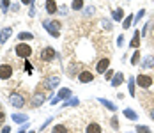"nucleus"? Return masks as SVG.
Returning a JSON list of instances; mask_svg holds the SVG:
<instances>
[{
	"instance_id": "f257e3e1",
	"label": "nucleus",
	"mask_w": 154,
	"mask_h": 133,
	"mask_svg": "<svg viewBox=\"0 0 154 133\" xmlns=\"http://www.w3.org/2000/svg\"><path fill=\"white\" fill-rule=\"evenodd\" d=\"M9 101H11V105H13V107H16V108H23V107H25V103H27V96L23 94V92H11Z\"/></svg>"
},
{
	"instance_id": "f03ea898",
	"label": "nucleus",
	"mask_w": 154,
	"mask_h": 133,
	"mask_svg": "<svg viewBox=\"0 0 154 133\" xmlns=\"http://www.w3.org/2000/svg\"><path fill=\"white\" fill-rule=\"evenodd\" d=\"M14 52H16V55L21 57V59H27V57L32 55V48H30L28 44H25V43H19L18 46L14 48Z\"/></svg>"
},
{
	"instance_id": "7ed1b4c3",
	"label": "nucleus",
	"mask_w": 154,
	"mask_h": 133,
	"mask_svg": "<svg viewBox=\"0 0 154 133\" xmlns=\"http://www.w3.org/2000/svg\"><path fill=\"white\" fill-rule=\"evenodd\" d=\"M44 29L53 36V38H58V29H60V23L58 21H44Z\"/></svg>"
},
{
	"instance_id": "20e7f679",
	"label": "nucleus",
	"mask_w": 154,
	"mask_h": 133,
	"mask_svg": "<svg viewBox=\"0 0 154 133\" xmlns=\"http://www.w3.org/2000/svg\"><path fill=\"white\" fill-rule=\"evenodd\" d=\"M135 80H136V83H138L140 87H144V89H147V87H151V85H153V78H151V76H147V75H138Z\"/></svg>"
},
{
	"instance_id": "39448f33",
	"label": "nucleus",
	"mask_w": 154,
	"mask_h": 133,
	"mask_svg": "<svg viewBox=\"0 0 154 133\" xmlns=\"http://www.w3.org/2000/svg\"><path fill=\"white\" fill-rule=\"evenodd\" d=\"M11 76H13V66L2 64L0 66V80H9Z\"/></svg>"
},
{
	"instance_id": "423d86ee",
	"label": "nucleus",
	"mask_w": 154,
	"mask_h": 133,
	"mask_svg": "<svg viewBox=\"0 0 154 133\" xmlns=\"http://www.w3.org/2000/svg\"><path fill=\"white\" fill-rule=\"evenodd\" d=\"M53 59H55V50H53V48L46 46V48L41 52V60H44V62H50V60H53Z\"/></svg>"
},
{
	"instance_id": "0eeeda50",
	"label": "nucleus",
	"mask_w": 154,
	"mask_h": 133,
	"mask_svg": "<svg viewBox=\"0 0 154 133\" xmlns=\"http://www.w3.org/2000/svg\"><path fill=\"white\" fill-rule=\"evenodd\" d=\"M108 66H110V60H108L106 57L101 59V60L97 62V66H96L97 73H106V71H108Z\"/></svg>"
},
{
	"instance_id": "6e6552de",
	"label": "nucleus",
	"mask_w": 154,
	"mask_h": 133,
	"mask_svg": "<svg viewBox=\"0 0 154 133\" xmlns=\"http://www.w3.org/2000/svg\"><path fill=\"white\" fill-rule=\"evenodd\" d=\"M78 80H80V82H83V83H89V82H92V80H94V75H92L90 71H81V73L78 75Z\"/></svg>"
},
{
	"instance_id": "1a4fd4ad",
	"label": "nucleus",
	"mask_w": 154,
	"mask_h": 133,
	"mask_svg": "<svg viewBox=\"0 0 154 133\" xmlns=\"http://www.w3.org/2000/svg\"><path fill=\"white\" fill-rule=\"evenodd\" d=\"M46 11H48L50 14H55V13L58 11L57 2H55V0H46Z\"/></svg>"
},
{
	"instance_id": "9d476101",
	"label": "nucleus",
	"mask_w": 154,
	"mask_h": 133,
	"mask_svg": "<svg viewBox=\"0 0 154 133\" xmlns=\"http://www.w3.org/2000/svg\"><path fill=\"white\" fill-rule=\"evenodd\" d=\"M58 76H48V80H46V89H55L58 85Z\"/></svg>"
},
{
	"instance_id": "9b49d317",
	"label": "nucleus",
	"mask_w": 154,
	"mask_h": 133,
	"mask_svg": "<svg viewBox=\"0 0 154 133\" xmlns=\"http://www.w3.org/2000/svg\"><path fill=\"white\" fill-rule=\"evenodd\" d=\"M44 103V96L43 94H34V98H32V107H39V105H43Z\"/></svg>"
},
{
	"instance_id": "f8f14e48",
	"label": "nucleus",
	"mask_w": 154,
	"mask_h": 133,
	"mask_svg": "<svg viewBox=\"0 0 154 133\" xmlns=\"http://www.w3.org/2000/svg\"><path fill=\"white\" fill-rule=\"evenodd\" d=\"M87 133H101V126L97 122H90L87 126Z\"/></svg>"
},
{
	"instance_id": "ddd939ff",
	"label": "nucleus",
	"mask_w": 154,
	"mask_h": 133,
	"mask_svg": "<svg viewBox=\"0 0 154 133\" xmlns=\"http://www.w3.org/2000/svg\"><path fill=\"white\" fill-rule=\"evenodd\" d=\"M11 34H13V29H4V30L0 32V43H5Z\"/></svg>"
},
{
	"instance_id": "4468645a",
	"label": "nucleus",
	"mask_w": 154,
	"mask_h": 133,
	"mask_svg": "<svg viewBox=\"0 0 154 133\" xmlns=\"http://www.w3.org/2000/svg\"><path fill=\"white\" fill-rule=\"evenodd\" d=\"M142 68H147V69H151V68H154V57H145L144 59V62H142Z\"/></svg>"
},
{
	"instance_id": "2eb2a0df",
	"label": "nucleus",
	"mask_w": 154,
	"mask_h": 133,
	"mask_svg": "<svg viewBox=\"0 0 154 133\" xmlns=\"http://www.w3.org/2000/svg\"><path fill=\"white\" fill-rule=\"evenodd\" d=\"M122 80H124L122 73H117V75L114 76V80H112V85H114V87H119V85L122 83Z\"/></svg>"
},
{
	"instance_id": "dca6fc26",
	"label": "nucleus",
	"mask_w": 154,
	"mask_h": 133,
	"mask_svg": "<svg viewBox=\"0 0 154 133\" xmlns=\"http://www.w3.org/2000/svg\"><path fill=\"white\" fill-rule=\"evenodd\" d=\"M99 103H103V105H105V107H106L108 110H112V112L115 110V105H114L112 101H108V99H105V98H99Z\"/></svg>"
},
{
	"instance_id": "f3484780",
	"label": "nucleus",
	"mask_w": 154,
	"mask_h": 133,
	"mask_svg": "<svg viewBox=\"0 0 154 133\" xmlns=\"http://www.w3.org/2000/svg\"><path fill=\"white\" fill-rule=\"evenodd\" d=\"M71 96V89H60L58 91V99H66V98H69Z\"/></svg>"
},
{
	"instance_id": "a211bd4d",
	"label": "nucleus",
	"mask_w": 154,
	"mask_h": 133,
	"mask_svg": "<svg viewBox=\"0 0 154 133\" xmlns=\"http://www.w3.org/2000/svg\"><path fill=\"white\" fill-rule=\"evenodd\" d=\"M131 46H133V48H138V46H140V30H136L135 32L133 41H131Z\"/></svg>"
},
{
	"instance_id": "6ab92c4d",
	"label": "nucleus",
	"mask_w": 154,
	"mask_h": 133,
	"mask_svg": "<svg viewBox=\"0 0 154 133\" xmlns=\"http://www.w3.org/2000/svg\"><path fill=\"white\" fill-rule=\"evenodd\" d=\"M52 133H67V128H66L64 124H55L53 130H52Z\"/></svg>"
},
{
	"instance_id": "aec40b11",
	"label": "nucleus",
	"mask_w": 154,
	"mask_h": 133,
	"mask_svg": "<svg viewBox=\"0 0 154 133\" xmlns=\"http://www.w3.org/2000/svg\"><path fill=\"white\" fill-rule=\"evenodd\" d=\"M124 117H128V119H131V121H136L138 115H136L131 108H126V110H124Z\"/></svg>"
},
{
	"instance_id": "412c9836",
	"label": "nucleus",
	"mask_w": 154,
	"mask_h": 133,
	"mask_svg": "<svg viewBox=\"0 0 154 133\" xmlns=\"http://www.w3.org/2000/svg\"><path fill=\"white\" fill-rule=\"evenodd\" d=\"M122 18H124V11H122V9H115V11H114V20H115V21H120Z\"/></svg>"
},
{
	"instance_id": "4be33fe9",
	"label": "nucleus",
	"mask_w": 154,
	"mask_h": 133,
	"mask_svg": "<svg viewBox=\"0 0 154 133\" xmlns=\"http://www.w3.org/2000/svg\"><path fill=\"white\" fill-rule=\"evenodd\" d=\"M13 121H14V122H27V115L14 114V115H13Z\"/></svg>"
},
{
	"instance_id": "5701e85b",
	"label": "nucleus",
	"mask_w": 154,
	"mask_h": 133,
	"mask_svg": "<svg viewBox=\"0 0 154 133\" xmlns=\"http://www.w3.org/2000/svg\"><path fill=\"white\" fill-rule=\"evenodd\" d=\"M71 7H73V9H81V7H83V0H73V4H71Z\"/></svg>"
},
{
	"instance_id": "b1692460",
	"label": "nucleus",
	"mask_w": 154,
	"mask_h": 133,
	"mask_svg": "<svg viewBox=\"0 0 154 133\" xmlns=\"http://www.w3.org/2000/svg\"><path fill=\"white\" fill-rule=\"evenodd\" d=\"M18 38H19V39H23V41H28V39H34V36H32L30 32H21Z\"/></svg>"
},
{
	"instance_id": "393cba45",
	"label": "nucleus",
	"mask_w": 154,
	"mask_h": 133,
	"mask_svg": "<svg viewBox=\"0 0 154 133\" xmlns=\"http://www.w3.org/2000/svg\"><path fill=\"white\" fill-rule=\"evenodd\" d=\"M131 23H133V16L129 14L128 18L124 20V21H122V27H124V29H129V25H131Z\"/></svg>"
},
{
	"instance_id": "a878e982",
	"label": "nucleus",
	"mask_w": 154,
	"mask_h": 133,
	"mask_svg": "<svg viewBox=\"0 0 154 133\" xmlns=\"http://www.w3.org/2000/svg\"><path fill=\"white\" fill-rule=\"evenodd\" d=\"M129 94L135 96V78H133V76L129 78Z\"/></svg>"
},
{
	"instance_id": "bb28decb",
	"label": "nucleus",
	"mask_w": 154,
	"mask_h": 133,
	"mask_svg": "<svg viewBox=\"0 0 154 133\" xmlns=\"http://www.w3.org/2000/svg\"><path fill=\"white\" fill-rule=\"evenodd\" d=\"M136 131L138 133H151V128H147V126H136Z\"/></svg>"
},
{
	"instance_id": "cd10ccee",
	"label": "nucleus",
	"mask_w": 154,
	"mask_h": 133,
	"mask_svg": "<svg viewBox=\"0 0 154 133\" xmlns=\"http://www.w3.org/2000/svg\"><path fill=\"white\" fill-rule=\"evenodd\" d=\"M138 60H140V52H135V55H133V59H131V64L136 66V64H138Z\"/></svg>"
},
{
	"instance_id": "c85d7f7f",
	"label": "nucleus",
	"mask_w": 154,
	"mask_h": 133,
	"mask_svg": "<svg viewBox=\"0 0 154 133\" xmlns=\"http://www.w3.org/2000/svg\"><path fill=\"white\" fill-rule=\"evenodd\" d=\"M94 11H96V9H94L92 5H90V7H87V9H85V16H92V14H94Z\"/></svg>"
},
{
	"instance_id": "c756f323",
	"label": "nucleus",
	"mask_w": 154,
	"mask_h": 133,
	"mask_svg": "<svg viewBox=\"0 0 154 133\" xmlns=\"http://www.w3.org/2000/svg\"><path fill=\"white\" fill-rule=\"evenodd\" d=\"M112 128H114V130L119 128V121H117V117H112Z\"/></svg>"
},
{
	"instance_id": "7c9ffc66",
	"label": "nucleus",
	"mask_w": 154,
	"mask_h": 133,
	"mask_svg": "<svg viewBox=\"0 0 154 133\" xmlns=\"http://www.w3.org/2000/svg\"><path fill=\"white\" fill-rule=\"evenodd\" d=\"M101 23H103V27H105V29H112V25H110V21H108V20H101Z\"/></svg>"
},
{
	"instance_id": "2f4dec72",
	"label": "nucleus",
	"mask_w": 154,
	"mask_h": 133,
	"mask_svg": "<svg viewBox=\"0 0 154 133\" xmlns=\"http://www.w3.org/2000/svg\"><path fill=\"white\" fill-rule=\"evenodd\" d=\"M25 69H27V73L30 75V73H32V64H30V62H25Z\"/></svg>"
},
{
	"instance_id": "473e14b6",
	"label": "nucleus",
	"mask_w": 154,
	"mask_h": 133,
	"mask_svg": "<svg viewBox=\"0 0 154 133\" xmlns=\"http://www.w3.org/2000/svg\"><path fill=\"white\" fill-rule=\"evenodd\" d=\"M112 76H114V71H112V69L105 73V78H106V80H112Z\"/></svg>"
},
{
	"instance_id": "72a5a7b5",
	"label": "nucleus",
	"mask_w": 154,
	"mask_h": 133,
	"mask_svg": "<svg viewBox=\"0 0 154 133\" xmlns=\"http://www.w3.org/2000/svg\"><path fill=\"white\" fill-rule=\"evenodd\" d=\"M9 4H11V0H2V9H7Z\"/></svg>"
},
{
	"instance_id": "f704fd0d",
	"label": "nucleus",
	"mask_w": 154,
	"mask_h": 133,
	"mask_svg": "<svg viewBox=\"0 0 154 133\" xmlns=\"http://www.w3.org/2000/svg\"><path fill=\"white\" fill-rule=\"evenodd\" d=\"M122 39H124V38H122V36H119V38H117V44H119V46L122 44Z\"/></svg>"
},
{
	"instance_id": "c9c22d12",
	"label": "nucleus",
	"mask_w": 154,
	"mask_h": 133,
	"mask_svg": "<svg viewBox=\"0 0 154 133\" xmlns=\"http://www.w3.org/2000/svg\"><path fill=\"white\" fill-rule=\"evenodd\" d=\"M32 2H34V0H21V4H27V5H28V4H32Z\"/></svg>"
},
{
	"instance_id": "e433bc0d",
	"label": "nucleus",
	"mask_w": 154,
	"mask_h": 133,
	"mask_svg": "<svg viewBox=\"0 0 154 133\" xmlns=\"http://www.w3.org/2000/svg\"><path fill=\"white\" fill-rule=\"evenodd\" d=\"M4 119H5V115H4V112H0V122H4Z\"/></svg>"
},
{
	"instance_id": "4c0bfd02",
	"label": "nucleus",
	"mask_w": 154,
	"mask_h": 133,
	"mask_svg": "<svg viewBox=\"0 0 154 133\" xmlns=\"http://www.w3.org/2000/svg\"><path fill=\"white\" fill-rule=\"evenodd\" d=\"M149 115H151V117H153V119H154V108H153V110H151V114H149Z\"/></svg>"
},
{
	"instance_id": "58836bf2",
	"label": "nucleus",
	"mask_w": 154,
	"mask_h": 133,
	"mask_svg": "<svg viewBox=\"0 0 154 133\" xmlns=\"http://www.w3.org/2000/svg\"><path fill=\"white\" fill-rule=\"evenodd\" d=\"M30 133H34V131H30Z\"/></svg>"
}]
</instances>
